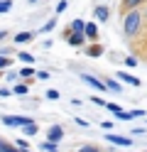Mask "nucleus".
I'll return each instance as SVG.
<instances>
[{
  "label": "nucleus",
  "instance_id": "1",
  "mask_svg": "<svg viewBox=\"0 0 147 152\" xmlns=\"http://www.w3.org/2000/svg\"><path fill=\"white\" fill-rule=\"evenodd\" d=\"M140 25H142V15L137 12V7H135V10H127L125 20H123V30H125V34H127V37H135L137 30H140Z\"/></svg>",
  "mask_w": 147,
  "mask_h": 152
},
{
  "label": "nucleus",
  "instance_id": "2",
  "mask_svg": "<svg viewBox=\"0 0 147 152\" xmlns=\"http://www.w3.org/2000/svg\"><path fill=\"white\" fill-rule=\"evenodd\" d=\"M29 123V118L27 115H3V125H7V128H22V125H27Z\"/></svg>",
  "mask_w": 147,
  "mask_h": 152
},
{
  "label": "nucleus",
  "instance_id": "3",
  "mask_svg": "<svg viewBox=\"0 0 147 152\" xmlns=\"http://www.w3.org/2000/svg\"><path fill=\"white\" fill-rule=\"evenodd\" d=\"M64 137V130H61V125H52L47 130V140H52V142H59Z\"/></svg>",
  "mask_w": 147,
  "mask_h": 152
},
{
  "label": "nucleus",
  "instance_id": "4",
  "mask_svg": "<svg viewBox=\"0 0 147 152\" xmlns=\"http://www.w3.org/2000/svg\"><path fill=\"white\" fill-rule=\"evenodd\" d=\"M81 79H83V83H88V86H93L96 91H105V88H108L105 83H101V81H98V79H93V76H88V74H83Z\"/></svg>",
  "mask_w": 147,
  "mask_h": 152
},
{
  "label": "nucleus",
  "instance_id": "5",
  "mask_svg": "<svg viewBox=\"0 0 147 152\" xmlns=\"http://www.w3.org/2000/svg\"><path fill=\"white\" fill-rule=\"evenodd\" d=\"M105 140L113 142V145H123V147H130V145H132L130 137H120V135H105Z\"/></svg>",
  "mask_w": 147,
  "mask_h": 152
},
{
  "label": "nucleus",
  "instance_id": "6",
  "mask_svg": "<svg viewBox=\"0 0 147 152\" xmlns=\"http://www.w3.org/2000/svg\"><path fill=\"white\" fill-rule=\"evenodd\" d=\"M86 39H88V37L83 32H71V34H69V44H74V47H81Z\"/></svg>",
  "mask_w": 147,
  "mask_h": 152
},
{
  "label": "nucleus",
  "instance_id": "7",
  "mask_svg": "<svg viewBox=\"0 0 147 152\" xmlns=\"http://www.w3.org/2000/svg\"><path fill=\"white\" fill-rule=\"evenodd\" d=\"M120 81H125V83H130V86H140V79H135V76H130V74H125V71H120V74H115Z\"/></svg>",
  "mask_w": 147,
  "mask_h": 152
},
{
  "label": "nucleus",
  "instance_id": "8",
  "mask_svg": "<svg viewBox=\"0 0 147 152\" xmlns=\"http://www.w3.org/2000/svg\"><path fill=\"white\" fill-rule=\"evenodd\" d=\"M96 20H101V22L108 20V7H105V5H98V7H96Z\"/></svg>",
  "mask_w": 147,
  "mask_h": 152
},
{
  "label": "nucleus",
  "instance_id": "9",
  "mask_svg": "<svg viewBox=\"0 0 147 152\" xmlns=\"http://www.w3.org/2000/svg\"><path fill=\"white\" fill-rule=\"evenodd\" d=\"M86 37H88V39H96V37H98V27L93 22H86Z\"/></svg>",
  "mask_w": 147,
  "mask_h": 152
},
{
  "label": "nucleus",
  "instance_id": "10",
  "mask_svg": "<svg viewBox=\"0 0 147 152\" xmlns=\"http://www.w3.org/2000/svg\"><path fill=\"white\" fill-rule=\"evenodd\" d=\"M71 32H83L86 34V22L83 20H74L71 22Z\"/></svg>",
  "mask_w": 147,
  "mask_h": 152
},
{
  "label": "nucleus",
  "instance_id": "11",
  "mask_svg": "<svg viewBox=\"0 0 147 152\" xmlns=\"http://www.w3.org/2000/svg\"><path fill=\"white\" fill-rule=\"evenodd\" d=\"M32 37H34L32 32H20V34L15 37V42H17V44H25V42H29V39H32Z\"/></svg>",
  "mask_w": 147,
  "mask_h": 152
},
{
  "label": "nucleus",
  "instance_id": "12",
  "mask_svg": "<svg viewBox=\"0 0 147 152\" xmlns=\"http://www.w3.org/2000/svg\"><path fill=\"white\" fill-rule=\"evenodd\" d=\"M42 152H59V150H56V142L44 140V142H42Z\"/></svg>",
  "mask_w": 147,
  "mask_h": 152
},
{
  "label": "nucleus",
  "instance_id": "13",
  "mask_svg": "<svg viewBox=\"0 0 147 152\" xmlns=\"http://www.w3.org/2000/svg\"><path fill=\"white\" fill-rule=\"evenodd\" d=\"M17 59H20V61H25V64H34V56H32V54H27V52L17 54Z\"/></svg>",
  "mask_w": 147,
  "mask_h": 152
},
{
  "label": "nucleus",
  "instance_id": "14",
  "mask_svg": "<svg viewBox=\"0 0 147 152\" xmlns=\"http://www.w3.org/2000/svg\"><path fill=\"white\" fill-rule=\"evenodd\" d=\"M142 3H145V0H125L123 5L127 7V10H135V7H137V5H142Z\"/></svg>",
  "mask_w": 147,
  "mask_h": 152
},
{
  "label": "nucleus",
  "instance_id": "15",
  "mask_svg": "<svg viewBox=\"0 0 147 152\" xmlns=\"http://www.w3.org/2000/svg\"><path fill=\"white\" fill-rule=\"evenodd\" d=\"M20 76H22V79H27V76H34V69H32V64H27L22 71H20Z\"/></svg>",
  "mask_w": 147,
  "mask_h": 152
},
{
  "label": "nucleus",
  "instance_id": "16",
  "mask_svg": "<svg viewBox=\"0 0 147 152\" xmlns=\"http://www.w3.org/2000/svg\"><path fill=\"white\" fill-rule=\"evenodd\" d=\"M105 86L110 88V91H115V93L120 91V83H118V81H113V79H108V81H105Z\"/></svg>",
  "mask_w": 147,
  "mask_h": 152
},
{
  "label": "nucleus",
  "instance_id": "17",
  "mask_svg": "<svg viewBox=\"0 0 147 152\" xmlns=\"http://www.w3.org/2000/svg\"><path fill=\"white\" fill-rule=\"evenodd\" d=\"M22 128H25V132H27V135H34V132H37V125H34L32 120H29L27 125H22Z\"/></svg>",
  "mask_w": 147,
  "mask_h": 152
},
{
  "label": "nucleus",
  "instance_id": "18",
  "mask_svg": "<svg viewBox=\"0 0 147 152\" xmlns=\"http://www.w3.org/2000/svg\"><path fill=\"white\" fill-rule=\"evenodd\" d=\"M12 7V0H0V12H7Z\"/></svg>",
  "mask_w": 147,
  "mask_h": 152
},
{
  "label": "nucleus",
  "instance_id": "19",
  "mask_svg": "<svg viewBox=\"0 0 147 152\" xmlns=\"http://www.w3.org/2000/svg\"><path fill=\"white\" fill-rule=\"evenodd\" d=\"M0 152H22L20 147H10V145H3V142H0Z\"/></svg>",
  "mask_w": 147,
  "mask_h": 152
},
{
  "label": "nucleus",
  "instance_id": "20",
  "mask_svg": "<svg viewBox=\"0 0 147 152\" xmlns=\"http://www.w3.org/2000/svg\"><path fill=\"white\" fill-rule=\"evenodd\" d=\"M105 108L110 110V113H120V110H123L120 106H118V103H105Z\"/></svg>",
  "mask_w": 147,
  "mask_h": 152
},
{
  "label": "nucleus",
  "instance_id": "21",
  "mask_svg": "<svg viewBox=\"0 0 147 152\" xmlns=\"http://www.w3.org/2000/svg\"><path fill=\"white\" fill-rule=\"evenodd\" d=\"M101 52H103V49H101V47L96 44V47H91V49H88V56H98V54H101Z\"/></svg>",
  "mask_w": 147,
  "mask_h": 152
},
{
  "label": "nucleus",
  "instance_id": "22",
  "mask_svg": "<svg viewBox=\"0 0 147 152\" xmlns=\"http://www.w3.org/2000/svg\"><path fill=\"white\" fill-rule=\"evenodd\" d=\"M47 98H49V101H56V98H59V91L49 88V91H47Z\"/></svg>",
  "mask_w": 147,
  "mask_h": 152
},
{
  "label": "nucleus",
  "instance_id": "23",
  "mask_svg": "<svg viewBox=\"0 0 147 152\" xmlns=\"http://www.w3.org/2000/svg\"><path fill=\"white\" fill-rule=\"evenodd\" d=\"M12 93H27V86L25 83H17V86L12 88Z\"/></svg>",
  "mask_w": 147,
  "mask_h": 152
},
{
  "label": "nucleus",
  "instance_id": "24",
  "mask_svg": "<svg viewBox=\"0 0 147 152\" xmlns=\"http://www.w3.org/2000/svg\"><path fill=\"white\" fill-rule=\"evenodd\" d=\"M17 147H20V150H22V152H29V145H27V142H25V140H17Z\"/></svg>",
  "mask_w": 147,
  "mask_h": 152
},
{
  "label": "nucleus",
  "instance_id": "25",
  "mask_svg": "<svg viewBox=\"0 0 147 152\" xmlns=\"http://www.w3.org/2000/svg\"><path fill=\"white\" fill-rule=\"evenodd\" d=\"M78 152H101V150H98V147H93V145H86V147H81Z\"/></svg>",
  "mask_w": 147,
  "mask_h": 152
},
{
  "label": "nucleus",
  "instance_id": "26",
  "mask_svg": "<svg viewBox=\"0 0 147 152\" xmlns=\"http://www.w3.org/2000/svg\"><path fill=\"white\" fill-rule=\"evenodd\" d=\"M37 79H42V81H47V79H49V71H37Z\"/></svg>",
  "mask_w": 147,
  "mask_h": 152
},
{
  "label": "nucleus",
  "instance_id": "27",
  "mask_svg": "<svg viewBox=\"0 0 147 152\" xmlns=\"http://www.w3.org/2000/svg\"><path fill=\"white\" fill-rule=\"evenodd\" d=\"M125 64H127V66H137V59H135V56H127Z\"/></svg>",
  "mask_w": 147,
  "mask_h": 152
},
{
  "label": "nucleus",
  "instance_id": "28",
  "mask_svg": "<svg viewBox=\"0 0 147 152\" xmlns=\"http://www.w3.org/2000/svg\"><path fill=\"white\" fill-rule=\"evenodd\" d=\"M0 96L7 98V96H12V91H10V88H0Z\"/></svg>",
  "mask_w": 147,
  "mask_h": 152
},
{
  "label": "nucleus",
  "instance_id": "29",
  "mask_svg": "<svg viewBox=\"0 0 147 152\" xmlns=\"http://www.w3.org/2000/svg\"><path fill=\"white\" fill-rule=\"evenodd\" d=\"M64 10H66V0H61V3L56 5V12H64Z\"/></svg>",
  "mask_w": 147,
  "mask_h": 152
},
{
  "label": "nucleus",
  "instance_id": "30",
  "mask_svg": "<svg viewBox=\"0 0 147 152\" xmlns=\"http://www.w3.org/2000/svg\"><path fill=\"white\" fill-rule=\"evenodd\" d=\"M91 101H93V103H98V106H105V101H103V98H101V96H93V98H91Z\"/></svg>",
  "mask_w": 147,
  "mask_h": 152
},
{
  "label": "nucleus",
  "instance_id": "31",
  "mask_svg": "<svg viewBox=\"0 0 147 152\" xmlns=\"http://www.w3.org/2000/svg\"><path fill=\"white\" fill-rule=\"evenodd\" d=\"M5 66H7V59H5V56H0V69H5Z\"/></svg>",
  "mask_w": 147,
  "mask_h": 152
},
{
  "label": "nucleus",
  "instance_id": "32",
  "mask_svg": "<svg viewBox=\"0 0 147 152\" xmlns=\"http://www.w3.org/2000/svg\"><path fill=\"white\" fill-rule=\"evenodd\" d=\"M29 3H37V0H29Z\"/></svg>",
  "mask_w": 147,
  "mask_h": 152
},
{
  "label": "nucleus",
  "instance_id": "33",
  "mask_svg": "<svg viewBox=\"0 0 147 152\" xmlns=\"http://www.w3.org/2000/svg\"><path fill=\"white\" fill-rule=\"evenodd\" d=\"M0 37H3V34H0Z\"/></svg>",
  "mask_w": 147,
  "mask_h": 152
},
{
  "label": "nucleus",
  "instance_id": "34",
  "mask_svg": "<svg viewBox=\"0 0 147 152\" xmlns=\"http://www.w3.org/2000/svg\"><path fill=\"white\" fill-rule=\"evenodd\" d=\"M145 17H147V15H145Z\"/></svg>",
  "mask_w": 147,
  "mask_h": 152
}]
</instances>
